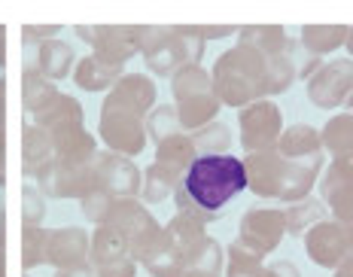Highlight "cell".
I'll return each instance as SVG.
<instances>
[{"instance_id": "50", "label": "cell", "mask_w": 353, "mask_h": 277, "mask_svg": "<svg viewBox=\"0 0 353 277\" xmlns=\"http://www.w3.org/2000/svg\"><path fill=\"white\" fill-rule=\"evenodd\" d=\"M55 277H94L92 268H85V271H55Z\"/></svg>"}, {"instance_id": "8", "label": "cell", "mask_w": 353, "mask_h": 277, "mask_svg": "<svg viewBox=\"0 0 353 277\" xmlns=\"http://www.w3.org/2000/svg\"><path fill=\"white\" fill-rule=\"evenodd\" d=\"M238 134H241V147L250 152H265L274 150L277 141L283 134V113L274 101H256L241 110L238 116Z\"/></svg>"}, {"instance_id": "3", "label": "cell", "mask_w": 353, "mask_h": 277, "mask_svg": "<svg viewBox=\"0 0 353 277\" xmlns=\"http://www.w3.org/2000/svg\"><path fill=\"white\" fill-rule=\"evenodd\" d=\"M247 171V189H253L256 198H274L283 204H296L314 192L320 183V174L326 162L323 156L314 158H283L277 150L250 152L241 158Z\"/></svg>"}, {"instance_id": "25", "label": "cell", "mask_w": 353, "mask_h": 277, "mask_svg": "<svg viewBox=\"0 0 353 277\" xmlns=\"http://www.w3.org/2000/svg\"><path fill=\"white\" fill-rule=\"evenodd\" d=\"M125 256H128V244H125V238L116 229L98 225L88 235V262H92V268L110 265V262H119Z\"/></svg>"}, {"instance_id": "26", "label": "cell", "mask_w": 353, "mask_h": 277, "mask_svg": "<svg viewBox=\"0 0 353 277\" xmlns=\"http://www.w3.org/2000/svg\"><path fill=\"white\" fill-rule=\"evenodd\" d=\"M283 216H286V235L305 238L317 223L329 220V210L320 198H311V195H307V198H301L296 204H286Z\"/></svg>"}, {"instance_id": "15", "label": "cell", "mask_w": 353, "mask_h": 277, "mask_svg": "<svg viewBox=\"0 0 353 277\" xmlns=\"http://www.w3.org/2000/svg\"><path fill=\"white\" fill-rule=\"evenodd\" d=\"M46 265H52L55 271H85V268H92V262H88V232L79 225L49 229Z\"/></svg>"}, {"instance_id": "24", "label": "cell", "mask_w": 353, "mask_h": 277, "mask_svg": "<svg viewBox=\"0 0 353 277\" xmlns=\"http://www.w3.org/2000/svg\"><path fill=\"white\" fill-rule=\"evenodd\" d=\"M58 94H61V92L55 89V83L43 79L34 70V64H25V70H21V107H25V113L31 116V119L46 110Z\"/></svg>"}, {"instance_id": "54", "label": "cell", "mask_w": 353, "mask_h": 277, "mask_svg": "<svg viewBox=\"0 0 353 277\" xmlns=\"http://www.w3.org/2000/svg\"><path fill=\"white\" fill-rule=\"evenodd\" d=\"M259 277H271V274H268V271H262V274H259Z\"/></svg>"}, {"instance_id": "32", "label": "cell", "mask_w": 353, "mask_h": 277, "mask_svg": "<svg viewBox=\"0 0 353 277\" xmlns=\"http://www.w3.org/2000/svg\"><path fill=\"white\" fill-rule=\"evenodd\" d=\"M189 137H192L198 156H225V150L232 147V128L219 119H213L210 125L192 131Z\"/></svg>"}, {"instance_id": "4", "label": "cell", "mask_w": 353, "mask_h": 277, "mask_svg": "<svg viewBox=\"0 0 353 277\" xmlns=\"http://www.w3.org/2000/svg\"><path fill=\"white\" fill-rule=\"evenodd\" d=\"M210 79L219 104L244 110L256 101L268 98V58L256 49L234 43L213 61Z\"/></svg>"}, {"instance_id": "35", "label": "cell", "mask_w": 353, "mask_h": 277, "mask_svg": "<svg viewBox=\"0 0 353 277\" xmlns=\"http://www.w3.org/2000/svg\"><path fill=\"white\" fill-rule=\"evenodd\" d=\"M292 83H296V52L268 58V98L283 94Z\"/></svg>"}, {"instance_id": "29", "label": "cell", "mask_w": 353, "mask_h": 277, "mask_svg": "<svg viewBox=\"0 0 353 277\" xmlns=\"http://www.w3.org/2000/svg\"><path fill=\"white\" fill-rule=\"evenodd\" d=\"M195 158H198V150H195L192 137H189L186 131L168 137V141H161L156 147V162L165 165V167H171V171L180 174V177L189 171V165H192Z\"/></svg>"}, {"instance_id": "13", "label": "cell", "mask_w": 353, "mask_h": 277, "mask_svg": "<svg viewBox=\"0 0 353 277\" xmlns=\"http://www.w3.org/2000/svg\"><path fill=\"white\" fill-rule=\"evenodd\" d=\"M92 167H94V177H98V186L104 189L110 198H141L143 171L131 158L98 150V156L92 158Z\"/></svg>"}, {"instance_id": "36", "label": "cell", "mask_w": 353, "mask_h": 277, "mask_svg": "<svg viewBox=\"0 0 353 277\" xmlns=\"http://www.w3.org/2000/svg\"><path fill=\"white\" fill-rule=\"evenodd\" d=\"M320 201L326 204V210H329L332 220L344 223V225H353V183L326 189V192H320Z\"/></svg>"}, {"instance_id": "5", "label": "cell", "mask_w": 353, "mask_h": 277, "mask_svg": "<svg viewBox=\"0 0 353 277\" xmlns=\"http://www.w3.org/2000/svg\"><path fill=\"white\" fill-rule=\"evenodd\" d=\"M171 94H174V110L180 119V128L186 134L210 125L219 113V98L213 92L210 70H204L201 64H186L171 76Z\"/></svg>"}, {"instance_id": "23", "label": "cell", "mask_w": 353, "mask_h": 277, "mask_svg": "<svg viewBox=\"0 0 353 277\" xmlns=\"http://www.w3.org/2000/svg\"><path fill=\"white\" fill-rule=\"evenodd\" d=\"M347 25H305L299 31V40L307 55L326 58L329 52H338L347 43Z\"/></svg>"}, {"instance_id": "30", "label": "cell", "mask_w": 353, "mask_h": 277, "mask_svg": "<svg viewBox=\"0 0 353 277\" xmlns=\"http://www.w3.org/2000/svg\"><path fill=\"white\" fill-rule=\"evenodd\" d=\"M83 122H85L83 104H79L73 94H64V92L58 94L40 116H34V125H40L43 131H52L61 125H83Z\"/></svg>"}, {"instance_id": "53", "label": "cell", "mask_w": 353, "mask_h": 277, "mask_svg": "<svg viewBox=\"0 0 353 277\" xmlns=\"http://www.w3.org/2000/svg\"><path fill=\"white\" fill-rule=\"evenodd\" d=\"M347 107H350V113H353V94H350V101H347Z\"/></svg>"}, {"instance_id": "49", "label": "cell", "mask_w": 353, "mask_h": 277, "mask_svg": "<svg viewBox=\"0 0 353 277\" xmlns=\"http://www.w3.org/2000/svg\"><path fill=\"white\" fill-rule=\"evenodd\" d=\"M6 247V210L0 207V250Z\"/></svg>"}, {"instance_id": "45", "label": "cell", "mask_w": 353, "mask_h": 277, "mask_svg": "<svg viewBox=\"0 0 353 277\" xmlns=\"http://www.w3.org/2000/svg\"><path fill=\"white\" fill-rule=\"evenodd\" d=\"M0 186H6V131H0Z\"/></svg>"}, {"instance_id": "20", "label": "cell", "mask_w": 353, "mask_h": 277, "mask_svg": "<svg viewBox=\"0 0 353 277\" xmlns=\"http://www.w3.org/2000/svg\"><path fill=\"white\" fill-rule=\"evenodd\" d=\"M122 74H125V68H113V64L101 61V58L85 55L77 61L70 76L83 92H110L122 79Z\"/></svg>"}, {"instance_id": "12", "label": "cell", "mask_w": 353, "mask_h": 277, "mask_svg": "<svg viewBox=\"0 0 353 277\" xmlns=\"http://www.w3.org/2000/svg\"><path fill=\"white\" fill-rule=\"evenodd\" d=\"M73 31H77L79 40L92 46L94 58L113 64V68H125L137 55L134 28L131 25H77Z\"/></svg>"}, {"instance_id": "43", "label": "cell", "mask_w": 353, "mask_h": 277, "mask_svg": "<svg viewBox=\"0 0 353 277\" xmlns=\"http://www.w3.org/2000/svg\"><path fill=\"white\" fill-rule=\"evenodd\" d=\"M265 271H268L271 277H301L299 265H296V262H290V259H277V262H271V265H265Z\"/></svg>"}, {"instance_id": "6", "label": "cell", "mask_w": 353, "mask_h": 277, "mask_svg": "<svg viewBox=\"0 0 353 277\" xmlns=\"http://www.w3.org/2000/svg\"><path fill=\"white\" fill-rule=\"evenodd\" d=\"M110 229H116L128 244V256L141 265L150 256L161 240V225L159 220L150 214V207L141 204V198H116L110 207L107 223Z\"/></svg>"}, {"instance_id": "37", "label": "cell", "mask_w": 353, "mask_h": 277, "mask_svg": "<svg viewBox=\"0 0 353 277\" xmlns=\"http://www.w3.org/2000/svg\"><path fill=\"white\" fill-rule=\"evenodd\" d=\"M43 220H46V195L37 186L25 183L21 186V225L37 229V225H43Z\"/></svg>"}, {"instance_id": "17", "label": "cell", "mask_w": 353, "mask_h": 277, "mask_svg": "<svg viewBox=\"0 0 353 277\" xmlns=\"http://www.w3.org/2000/svg\"><path fill=\"white\" fill-rule=\"evenodd\" d=\"M161 238H165V244L183 259V268H186V262L195 256L198 247H201L204 238H208V223H201L192 214L176 210L171 216V223L161 225Z\"/></svg>"}, {"instance_id": "46", "label": "cell", "mask_w": 353, "mask_h": 277, "mask_svg": "<svg viewBox=\"0 0 353 277\" xmlns=\"http://www.w3.org/2000/svg\"><path fill=\"white\" fill-rule=\"evenodd\" d=\"M0 131H6V79L0 76Z\"/></svg>"}, {"instance_id": "27", "label": "cell", "mask_w": 353, "mask_h": 277, "mask_svg": "<svg viewBox=\"0 0 353 277\" xmlns=\"http://www.w3.org/2000/svg\"><path fill=\"white\" fill-rule=\"evenodd\" d=\"M323 152H329L332 158H347L353 156V113H335L326 125L320 128Z\"/></svg>"}, {"instance_id": "31", "label": "cell", "mask_w": 353, "mask_h": 277, "mask_svg": "<svg viewBox=\"0 0 353 277\" xmlns=\"http://www.w3.org/2000/svg\"><path fill=\"white\" fill-rule=\"evenodd\" d=\"M265 271V256L256 253L253 247H247L241 238H234L225 247V265L223 277H259Z\"/></svg>"}, {"instance_id": "19", "label": "cell", "mask_w": 353, "mask_h": 277, "mask_svg": "<svg viewBox=\"0 0 353 277\" xmlns=\"http://www.w3.org/2000/svg\"><path fill=\"white\" fill-rule=\"evenodd\" d=\"M238 43L241 46L256 49L265 58H277L286 52H296V43L286 34V28L281 25H247L238 31Z\"/></svg>"}, {"instance_id": "44", "label": "cell", "mask_w": 353, "mask_h": 277, "mask_svg": "<svg viewBox=\"0 0 353 277\" xmlns=\"http://www.w3.org/2000/svg\"><path fill=\"white\" fill-rule=\"evenodd\" d=\"M198 34H201L204 43H208V40H225V37H232V34H234V28L232 25H213V28L198 25Z\"/></svg>"}, {"instance_id": "21", "label": "cell", "mask_w": 353, "mask_h": 277, "mask_svg": "<svg viewBox=\"0 0 353 277\" xmlns=\"http://www.w3.org/2000/svg\"><path fill=\"white\" fill-rule=\"evenodd\" d=\"M277 152H281L283 158H314V156H323V141H320V131L314 125H305V122H299V125H290L283 128L281 141H277Z\"/></svg>"}, {"instance_id": "39", "label": "cell", "mask_w": 353, "mask_h": 277, "mask_svg": "<svg viewBox=\"0 0 353 277\" xmlns=\"http://www.w3.org/2000/svg\"><path fill=\"white\" fill-rule=\"evenodd\" d=\"M353 183V156L347 158H332V165L323 167L320 174V192H326V189H335V186H347Z\"/></svg>"}, {"instance_id": "9", "label": "cell", "mask_w": 353, "mask_h": 277, "mask_svg": "<svg viewBox=\"0 0 353 277\" xmlns=\"http://www.w3.org/2000/svg\"><path fill=\"white\" fill-rule=\"evenodd\" d=\"M34 180H37V189H40L46 198H55V201H68V198L79 201L83 195L92 192V189H101L92 165L73 167V165L58 162V158H49V162L34 174Z\"/></svg>"}, {"instance_id": "14", "label": "cell", "mask_w": 353, "mask_h": 277, "mask_svg": "<svg viewBox=\"0 0 353 277\" xmlns=\"http://www.w3.org/2000/svg\"><path fill=\"white\" fill-rule=\"evenodd\" d=\"M286 235V216L277 207H250L238 223V238L247 247H253L256 253L268 256L281 247Z\"/></svg>"}, {"instance_id": "7", "label": "cell", "mask_w": 353, "mask_h": 277, "mask_svg": "<svg viewBox=\"0 0 353 277\" xmlns=\"http://www.w3.org/2000/svg\"><path fill=\"white\" fill-rule=\"evenodd\" d=\"M137 52L156 76H174L180 68L192 64L186 40L176 34V25H137L134 28Z\"/></svg>"}, {"instance_id": "40", "label": "cell", "mask_w": 353, "mask_h": 277, "mask_svg": "<svg viewBox=\"0 0 353 277\" xmlns=\"http://www.w3.org/2000/svg\"><path fill=\"white\" fill-rule=\"evenodd\" d=\"M61 25H25L21 28V43L25 46H40L46 40H55Z\"/></svg>"}, {"instance_id": "28", "label": "cell", "mask_w": 353, "mask_h": 277, "mask_svg": "<svg viewBox=\"0 0 353 277\" xmlns=\"http://www.w3.org/2000/svg\"><path fill=\"white\" fill-rule=\"evenodd\" d=\"M180 174H174L171 167H165V165H159V162H152L150 167L143 171V186H141V204H161V201H168V198H174V192H176V186H180Z\"/></svg>"}, {"instance_id": "51", "label": "cell", "mask_w": 353, "mask_h": 277, "mask_svg": "<svg viewBox=\"0 0 353 277\" xmlns=\"http://www.w3.org/2000/svg\"><path fill=\"white\" fill-rule=\"evenodd\" d=\"M344 49H347V52H350V58H353V28L347 31V43H344Z\"/></svg>"}, {"instance_id": "1", "label": "cell", "mask_w": 353, "mask_h": 277, "mask_svg": "<svg viewBox=\"0 0 353 277\" xmlns=\"http://www.w3.org/2000/svg\"><path fill=\"white\" fill-rule=\"evenodd\" d=\"M156 83L143 74H122V79L107 92L101 104L98 134L107 152L134 158L150 143L146 137V116L156 107Z\"/></svg>"}, {"instance_id": "48", "label": "cell", "mask_w": 353, "mask_h": 277, "mask_svg": "<svg viewBox=\"0 0 353 277\" xmlns=\"http://www.w3.org/2000/svg\"><path fill=\"white\" fill-rule=\"evenodd\" d=\"M0 68H6V28L0 25Z\"/></svg>"}, {"instance_id": "22", "label": "cell", "mask_w": 353, "mask_h": 277, "mask_svg": "<svg viewBox=\"0 0 353 277\" xmlns=\"http://www.w3.org/2000/svg\"><path fill=\"white\" fill-rule=\"evenodd\" d=\"M49 158H55L49 134L40 125L28 122V125L21 128V174H25V177H34Z\"/></svg>"}, {"instance_id": "47", "label": "cell", "mask_w": 353, "mask_h": 277, "mask_svg": "<svg viewBox=\"0 0 353 277\" xmlns=\"http://www.w3.org/2000/svg\"><path fill=\"white\" fill-rule=\"evenodd\" d=\"M335 277H353V256H347L341 265L335 268Z\"/></svg>"}, {"instance_id": "33", "label": "cell", "mask_w": 353, "mask_h": 277, "mask_svg": "<svg viewBox=\"0 0 353 277\" xmlns=\"http://www.w3.org/2000/svg\"><path fill=\"white\" fill-rule=\"evenodd\" d=\"M46 240H49L46 225H37V229L21 225V268L25 271L46 265Z\"/></svg>"}, {"instance_id": "42", "label": "cell", "mask_w": 353, "mask_h": 277, "mask_svg": "<svg viewBox=\"0 0 353 277\" xmlns=\"http://www.w3.org/2000/svg\"><path fill=\"white\" fill-rule=\"evenodd\" d=\"M323 68V58H314V55H307L305 49L301 52H296V79H311L317 70Z\"/></svg>"}, {"instance_id": "16", "label": "cell", "mask_w": 353, "mask_h": 277, "mask_svg": "<svg viewBox=\"0 0 353 277\" xmlns=\"http://www.w3.org/2000/svg\"><path fill=\"white\" fill-rule=\"evenodd\" d=\"M49 141H52V150H55V158L64 165H73V167H85L92 165V158L98 156V141L94 134L83 125H61V128H52L46 131Z\"/></svg>"}, {"instance_id": "52", "label": "cell", "mask_w": 353, "mask_h": 277, "mask_svg": "<svg viewBox=\"0 0 353 277\" xmlns=\"http://www.w3.org/2000/svg\"><path fill=\"white\" fill-rule=\"evenodd\" d=\"M0 277H6V253L0 250Z\"/></svg>"}, {"instance_id": "11", "label": "cell", "mask_w": 353, "mask_h": 277, "mask_svg": "<svg viewBox=\"0 0 353 277\" xmlns=\"http://www.w3.org/2000/svg\"><path fill=\"white\" fill-rule=\"evenodd\" d=\"M307 101L320 110H335L353 94V58H332L307 79Z\"/></svg>"}, {"instance_id": "10", "label": "cell", "mask_w": 353, "mask_h": 277, "mask_svg": "<svg viewBox=\"0 0 353 277\" xmlns=\"http://www.w3.org/2000/svg\"><path fill=\"white\" fill-rule=\"evenodd\" d=\"M305 253L314 265L335 271L347 256H353V225H344L338 220H323L317 223L305 238Z\"/></svg>"}, {"instance_id": "2", "label": "cell", "mask_w": 353, "mask_h": 277, "mask_svg": "<svg viewBox=\"0 0 353 277\" xmlns=\"http://www.w3.org/2000/svg\"><path fill=\"white\" fill-rule=\"evenodd\" d=\"M244 189L247 171L238 156H198L176 186L174 204L176 210L192 214L201 223H216Z\"/></svg>"}, {"instance_id": "34", "label": "cell", "mask_w": 353, "mask_h": 277, "mask_svg": "<svg viewBox=\"0 0 353 277\" xmlns=\"http://www.w3.org/2000/svg\"><path fill=\"white\" fill-rule=\"evenodd\" d=\"M180 119H176V110H174V104H161V107H152L150 116H146V137H150L152 143H159L161 141H168V137H174V134H180Z\"/></svg>"}, {"instance_id": "18", "label": "cell", "mask_w": 353, "mask_h": 277, "mask_svg": "<svg viewBox=\"0 0 353 277\" xmlns=\"http://www.w3.org/2000/svg\"><path fill=\"white\" fill-rule=\"evenodd\" d=\"M73 68H77V52H73L70 43L64 40H46L37 46V58H34V70L49 83H58V79L70 76Z\"/></svg>"}, {"instance_id": "41", "label": "cell", "mask_w": 353, "mask_h": 277, "mask_svg": "<svg viewBox=\"0 0 353 277\" xmlns=\"http://www.w3.org/2000/svg\"><path fill=\"white\" fill-rule=\"evenodd\" d=\"M94 277H137V262L131 256H125L119 262H110V265H98L92 268Z\"/></svg>"}, {"instance_id": "38", "label": "cell", "mask_w": 353, "mask_h": 277, "mask_svg": "<svg viewBox=\"0 0 353 277\" xmlns=\"http://www.w3.org/2000/svg\"><path fill=\"white\" fill-rule=\"evenodd\" d=\"M113 201H116V198H110L104 189H92L88 195H83V198H79V207H83V216H85V220L94 223V229H98V225L107 223Z\"/></svg>"}]
</instances>
